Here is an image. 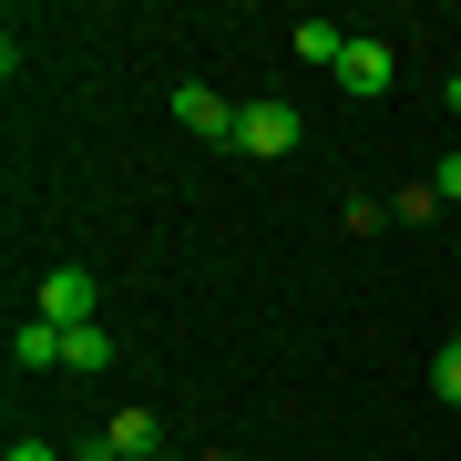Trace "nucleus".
I'll use <instances>...</instances> for the list:
<instances>
[{"label": "nucleus", "mask_w": 461, "mask_h": 461, "mask_svg": "<svg viewBox=\"0 0 461 461\" xmlns=\"http://www.w3.org/2000/svg\"><path fill=\"white\" fill-rule=\"evenodd\" d=\"M93 308H103L93 267H51V277L32 287V318H51V329H93Z\"/></svg>", "instance_id": "obj_1"}, {"label": "nucleus", "mask_w": 461, "mask_h": 461, "mask_svg": "<svg viewBox=\"0 0 461 461\" xmlns=\"http://www.w3.org/2000/svg\"><path fill=\"white\" fill-rule=\"evenodd\" d=\"M329 83H339L348 103H379V93L400 83V51H390V41H359V32H348V51H339V72H329Z\"/></svg>", "instance_id": "obj_2"}, {"label": "nucleus", "mask_w": 461, "mask_h": 461, "mask_svg": "<svg viewBox=\"0 0 461 461\" xmlns=\"http://www.w3.org/2000/svg\"><path fill=\"white\" fill-rule=\"evenodd\" d=\"M83 461H165V420L154 411H113L103 441H83Z\"/></svg>", "instance_id": "obj_3"}, {"label": "nucleus", "mask_w": 461, "mask_h": 461, "mask_svg": "<svg viewBox=\"0 0 461 461\" xmlns=\"http://www.w3.org/2000/svg\"><path fill=\"white\" fill-rule=\"evenodd\" d=\"M236 113H247V103H226L215 83H175V123L195 133V144H236Z\"/></svg>", "instance_id": "obj_4"}, {"label": "nucleus", "mask_w": 461, "mask_h": 461, "mask_svg": "<svg viewBox=\"0 0 461 461\" xmlns=\"http://www.w3.org/2000/svg\"><path fill=\"white\" fill-rule=\"evenodd\" d=\"M287 144H297V113H287V103H247V113H236V154L267 165V154H287Z\"/></svg>", "instance_id": "obj_5"}, {"label": "nucleus", "mask_w": 461, "mask_h": 461, "mask_svg": "<svg viewBox=\"0 0 461 461\" xmlns=\"http://www.w3.org/2000/svg\"><path fill=\"white\" fill-rule=\"evenodd\" d=\"M62 339H72V329H51V318H21V329H11V359H21V369H62Z\"/></svg>", "instance_id": "obj_6"}, {"label": "nucleus", "mask_w": 461, "mask_h": 461, "mask_svg": "<svg viewBox=\"0 0 461 461\" xmlns=\"http://www.w3.org/2000/svg\"><path fill=\"white\" fill-rule=\"evenodd\" d=\"M297 62H318V72H339V51H348V32H339V21H297Z\"/></svg>", "instance_id": "obj_7"}, {"label": "nucleus", "mask_w": 461, "mask_h": 461, "mask_svg": "<svg viewBox=\"0 0 461 461\" xmlns=\"http://www.w3.org/2000/svg\"><path fill=\"white\" fill-rule=\"evenodd\" d=\"M62 369H113V339H103V318H93V329H72V339H62Z\"/></svg>", "instance_id": "obj_8"}, {"label": "nucleus", "mask_w": 461, "mask_h": 461, "mask_svg": "<svg viewBox=\"0 0 461 461\" xmlns=\"http://www.w3.org/2000/svg\"><path fill=\"white\" fill-rule=\"evenodd\" d=\"M430 390H441V400H451V411H461V339L441 348V359H430Z\"/></svg>", "instance_id": "obj_9"}, {"label": "nucleus", "mask_w": 461, "mask_h": 461, "mask_svg": "<svg viewBox=\"0 0 461 461\" xmlns=\"http://www.w3.org/2000/svg\"><path fill=\"white\" fill-rule=\"evenodd\" d=\"M430 195H441V205H461V154H441V165H430Z\"/></svg>", "instance_id": "obj_10"}, {"label": "nucleus", "mask_w": 461, "mask_h": 461, "mask_svg": "<svg viewBox=\"0 0 461 461\" xmlns=\"http://www.w3.org/2000/svg\"><path fill=\"white\" fill-rule=\"evenodd\" d=\"M11 461H62V451H51V441H11Z\"/></svg>", "instance_id": "obj_11"}, {"label": "nucleus", "mask_w": 461, "mask_h": 461, "mask_svg": "<svg viewBox=\"0 0 461 461\" xmlns=\"http://www.w3.org/2000/svg\"><path fill=\"white\" fill-rule=\"evenodd\" d=\"M451 113H461V72H451Z\"/></svg>", "instance_id": "obj_12"}, {"label": "nucleus", "mask_w": 461, "mask_h": 461, "mask_svg": "<svg viewBox=\"0 0 461 461\" xmlns=\"http://www.w3.org/2000/svg\"><path fill=\"white\" fill-rule=\"evenodd\" d=\"M205 461H226V451H205Z\"/></svg>", "instance_id": "obj_13"}]
</instances>
